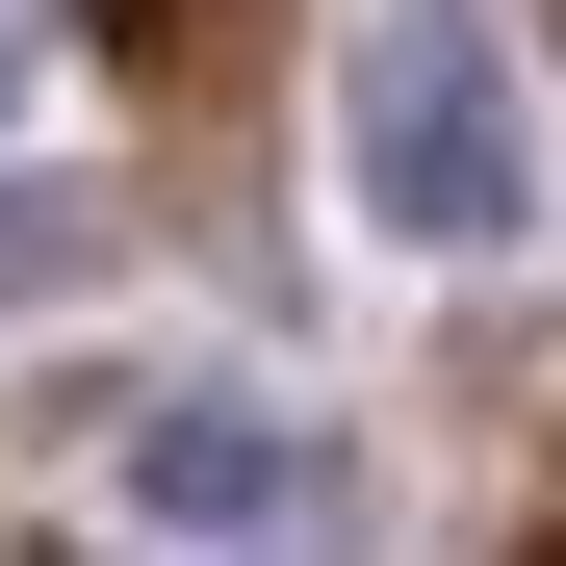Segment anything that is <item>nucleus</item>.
Instances as JSON below:
<instances>
[{
	"mask_svg": "<svg viewBox=\"0 0 566 566\" xmlns=\"http://www.w3.org/2000/svg\"><path fill=\"white\" fill-rule=\"evenodd\" d=\"M0 77H27V0H0Z\"/></svg>",
	"mask_w": 566,
	"mask_h": 566,
	"instance_id": "nucleus-4",
	"label": "nucleus"
},
{
	"mask_svg": "<svg viewBox=\"0 0 566 566\" xmlns=\"http://www.w3.org/2000/svg\"><path fill=\"white\" fill-rule=\"evenodd\" d=\"M335 155H360V232H412V258H490L541 207V129H515V52L490 27H360Z\"/></svg>",
	"mask_w": 566,
	"mask_h": 566,
	"instance_id": "nucleus-1",
	"label": "nucleus"
},
{
	"mask_svg": "<svg viewBox=\"0 0 566 566\" xmlns=\"http://www.w3.org/2000/svg\"><path fill=\"white\" fill-rule=\"evenodd\" d=\"M52 283H104V207L77 180H0V310H52Z\"/></svg>",
	"mask_w": 566,
	"mask_h": 566,
	"instance_id": "nucleus-3",
	"label": "nucleus"
},
{
	"mask_svg": "<svg viewBox=\"0 0 566 566\" xmlns=\"http://www.w3.org/2000/svg\"><path fill=\"white\" fill-rule=\"evenodd\" d=\"M129 515L155 541H335L360 463L283 412V387H180V412H129Z\"/></svg>",
	"mask_w": 566,
	"mask_h": 566,
	"instance_id": "nucleus-2",
	"label": "nucleus"
}]
</instances>
